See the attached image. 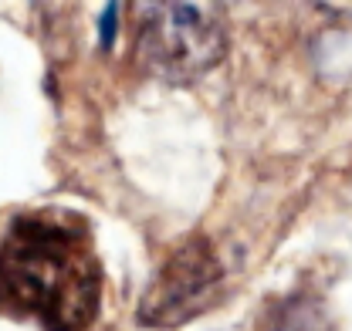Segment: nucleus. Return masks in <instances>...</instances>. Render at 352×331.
Here are the masks:
<instances>
[{
  "instance_id": "7ed1b4c3",
  "label": "nucleus",
  "mask_w": 352,
  "mask_h": 331,
  "mask_svg": "<svg viewBox=\"0 0 352 331\" xmlns=\"http://www.w3.org/2000/svg\"><path fill=\"white\" fill-rule=\"evenodd\" d=\"M220 284H223V267L214 247L204 237H193L170 253V260L146 288L139 304V321L153 328L186 325L214 304Z\"/></svg>"
},
{
  "instance_id": "f03ea898",
  "label": "nucleus",
  "mask_w": 352,
  "mask_h": 331,
  "mask_svg": "<svg viewBox=\"0 0 352 331\" xmlns=\"http://www.w3.org/2000/svg\"><path fill=\"white\" fill-rule=\"evenodd\" d=\"M135 65L170 84L210 75L227 54L230 17L223 0H129Z\"/></svg>"
},
{
  "instance_id": "20e7f679",
  "label": "nucleus",
  "mask_w": 352,
  "mask_h": 331,
  "mask_svg": "<svg viewBox=\"0 0 352 331\" xmlns=\"http://www.w3.org/2000/svg\"><path fill=\"white\" fill-rule=\"evenodd\" d=\"M271 331H329V321L311 301H292L278 311Z\"/></svg>"
},
{
  "instance_id": "f257e3e1",
  "label": "nucleus",
  "mask_w": 352,
  "mask_h": 331,
  "mask_svg": "<svg viewBox=\"0 0 352 331\" xmlns=\"http://www.w3.org/2000/svg\"><path fill=\"white\" fill-rule=\"evenodd\" d=\"M102 304L91 230L68 209H31L0 237V311L44 331H85Z\"/></svg>"
}]
</instances>
